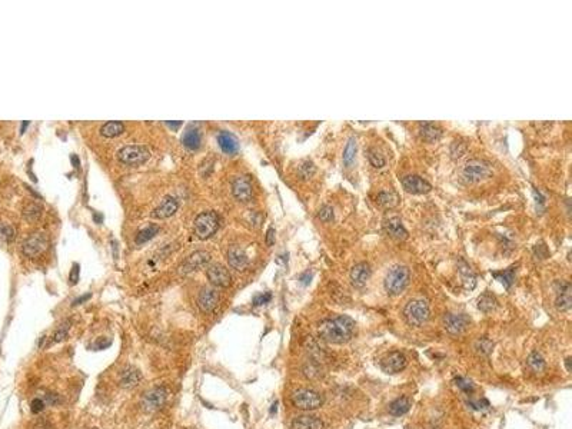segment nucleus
Listing matches in <instances>:
<instances>
[{"instance_id": "6", "label": "nucleus", "mask_w": 572, "mask_h": 429, "mask_svg": "<svg viewBox=\"0 0 572 429\" xmlns=\"http://www.w3.org/2000/svg\"><path fill=\"white\" fill-rule=\"evenodd\" d=\"M292 403L298 409L313 410L318 409L321 406L322 403H323V399H322V396L318 392L302 388V389L295 390L292 393Z\"/></svg>"}, {"instance_id": "55", "label": "nucleus", "mask_w": 572, "mask_h": 429, "mask_svg": "<svg viewBox=\"0 0 572 429\" xmlns=\"http://www.w3.org/2000/svg\"><path fill=\"white\" fill-rule=\"evenodd\" d=\"M28 125H29V122H23V123H22V130H21L22 133L25 132V129H26V128H28Z\"/></svg>"}, {"instance_id": "47", "label": "nucleus", "mask_w": 572, "mask_h": 429, "mask_svg": "<svg viewBox=\"0 0 572 429\" xmlns=\"http://www.w3.org/2000/svg\"><path fill=\"white\" fill-rule=\"evenodd\" d=\"M79 272H81V265H79V263H75V265H73V268H72L71 276H69V279H71L72 285L78 283V280H79Z\"/></svg>"}, {"instance_id": "18", "label": "nucleus", "mask_w": 572, "mask_h": 429, "mask_svg": "<svg viewBox=\"0 0 572 429\" xmlns=\"http://www.w3.org/2000/svg\"><path fill=\"white\" fill-rule=\"evenodd\" d=\"M228 262L233 269L245 270L249 265V258L242 248L232 245L228 250Z\"/></svg>"}, {"instance_id": "5", "label": "nucleus", "mask_w": 572, "mask_h": 429, "mask_svg": "<svg viewBox=\"0 0 572 429\" xmlns=\"http://www.w3.org/2000/svg\"><path fill=\"white\" fill-rule=\"evenodd\" d=\"M219 228V218L215 212H202L195 219V233L201 239H208Z\"/></svg>"}, {"instance_id": "27", "label": "nucleus", "mask_w": 572, "mask_h": 429, "mask_svg": "<svg viewBox=\"0 0 572 429\" xmlns=\"http://www.w3.org/2000/svg\"><path fill=\"white\" fill-rule=\"evenodd\" d=\"M411 399L408 396H402V398H398V399L393 400L391 405H389V412H391L393 416H402V415H405L408 410L411 409Z\"/></svg>"}, {"instance_id": "25", "label": "nucleus", "mask_w": 572, "mask_h": 429, "mask_svg": "<svg viewBox=\"0 0 572 429\" xmlns=\"http://www.w3.org/2000/svg\"><path fill=\"white\" fill-rule=\"evenodd\" d=\"M293 429H323V422L316 416H309V415H302L295 418L292 422Z\"/></svg>"}, {"instance_id": "29", "label": "nucleus", "mask_w": 572, "mask_h": 429, "mask_svg": "<svg viewBox=\"0 0 572 429\" xmlns=\"http://www.w3.org/2000/svg\"><path fill=\"white\" fill-rule=\"evenodd\" d=\"M125 126L122 122H106L103 126H102L101 133L106 138H115V136H119L123 133Z\"/></svg>"}, {"instance_id": "39", "label": "nucleus", "mask_w": 572, "mask_h": 429, "mask_svg": "<svg viewBox=\"0 0 572 429\" xmlns=\"http://www.w3.org/2000/svg\"><path fill=\"white\" fill-rule=\"evenodd\" d=\"M69 328H71V323H69V320H66V322H63L61 326L58 328V329L55 330V333L52 335V340L51 343H58V342H62V340L65 339L66 336H68V332H69Z\"/></svg>"}, {"instance_id": "22", "label": "nucleus", "mask_w": 572, "mask_h": 429, "mask_svg": "<svg viewBox=\"0 0 572 429\" xmlns=\"http://www.w3.org/2000/svg\"><path fill=\"white\" fill-rule=\"evenodd\" d=\"M141 380H142L141 372L136 369V368H133V366H128L126 369H123V372H122L119 383H121L122 388H125V389H131V388L138 386Z\"/></svg>"}, {"instance_id": "54", "label": "nucleus", "mask_w": 572, "mask_h": 429, "mask_svg": "<svg viewBox=\"0 0 572 429\" xmlns=\"http://www.w3.org/2000/svg\"><path fill=\"white\" fill-rule=\"evenodd\" d=\"M72 162H73V165H76V166H79V158L78 156H72Z\"/></svg>"}, {"instance_id": "48", "label": "nucleus", "mask_w": 572, "mask_h": 429, "mask_svg": "<svg viewBox=\"0 0 572 429\" xmlns=\"http://www.w3.org/2000/svg\"><path fill=\"white\" fill-rule=\"evenodd\" d=\"M266 243H268L269 246L275 243V230H273V228H269V229H268V235H266Z\"/></svg>"}, {"instance_id": "41", "label": "nucleus", "mask_w": 572, "mask_h": 429, "mask_svg": "<svg viewBox=\"0 0 572 429\" xmlns=\"http://www.w3.org/2000/svg\"><path fill=\"white\" fill-rule=\"evenodd\" d=\"M455 385H456L461 390L466 392V393L473 392V383H472L469 379H465V378H462V376L455 378Z\"/></svg>"}, {"instance_id": "11", "label": "nucleus", "mask_w": 572, "mask_h": 429, "mask_svg": "<svg viewBox=\"0 0 572 429\" xmlns=\"http://www.w3.org/2000/svg\"><path fill=\"white\" fill-rule=\"evenodd\" d=\"M211 260V253L206 252V250H198V252H193L191 256H188L186 259L183 260V263L179 268L181 273H191L195 270H199L203 266H206Z\"/></svg>"}, {"instance_id": "8", "label": "nucleus", "mask_w": 572, "mask_h": 429, "mask_svg": "<svg viewBox=\"0 0 572 429\" xmlns=\"http://www.w3.org/2000/svg\"><path fill=\"white\" fill-rule=\"evenodd\" d=\"M48 246H49V239H48L46 233L36 232V233H32L29 238L25 239L23 245H22V252L28 258H36L48 249Z\"/></svg>"}, {"instance_id": "20", "label": "nucleus", "mask_w": 572, "mask_h": 429, "mask_svg": "<svg viewBox=\"0 0 572 429\" xmlns=\"http://www.w3.org/2000/svg\"><path fill=\"white\" fill-rule=\"evenodd\" d=\"M178 208H179L178 200L175 199V198H172V196H166L161 202V205L153 210V216L158 218V219H166V218L172 216L178 210Z\"/></svg>"}, {"instance_id": "40", "label": "nucleus", "mask_w": 572, "mask_h": 429, "mask_svg": "<svg viewBox=\"0 0 572 429\" xmlns=\"http://www.w3.org/2000/svg\"><path fill=\"white\" fill-rule=\"evenodd\" d=\"M15 235H16V232L11 225L0 223V239L5 240V242H11V240L15 239Z\"/></svg>"}, {"instance_id": "52", "label": "nucleus", "mask_w": 572, "mask_h": 429, "mask_svg": "<svg viewBox=\"0 0 572 429\" xmlns=\"http://www.w3.org/2000/svg\"><path fill=\"white\" fill-rule=\"evenodd\" d=\"M276 410H278V402H275L273 405H272L271 408V415H273V413H276Z\"/></svg>"}, {"instance_id": "15", "label": "nucleus", "mask_w": 572, "mask_h": 429, "mask_svg": "<svg viewBox=\"0 0 572 429\" xmlns=\"http://www.w3.org/2000/svg\"><path fill=\"white\" fill-rule=\"evenodd\" d=\"M402 186L405 188L406 192L409 193H415V195H421V193H428L431 192L432 186L428 180H425L418 175H408L405 178H402Z\"/></svg>"}, {"instance_id": "46", "label": "nucleus", "mask_w": 572, "mask_h": 429, "mask_svg": "<svg viewBox=\"0 0 572 429\" xmlns=\"http://www.w3.org/2000/svg\"><path fill=\"white\" fill-rule=\"evenodd\" d=\"M45 409V400L41 398H36L31 402V410L33 413H39L42 410Z\"/></svg>"}, {"instance_id": "1", "label": "nucleus", "mask_w": 572, "mask_h": 429, "mask_svg": "<svg viewBox=\"0 0 572 429\" xmlns=\"http://www.w3.org/2000/svg\"><path fill=\"white\" fill-rule=\"evenodd\" d=\"M355 330V322L349 316H336L319 323L318 335L322 340L329 343H345L351 339Z\"/></svg>"}, {"instance_id": "36", "label": "nucleus", "mask_w": 572, "mask_h": 429, "mask_svg": "<svg viewBox=\"0 0 572 429\" xmlns=\"http://www.w3.org/2000/svg\"><path fill=\"white\" fill-rule=\"evenodd\" d=\"M315 170H316V168H315L313 162H311V160H303V162L299 163V166H298V175H299L301 179H309V178L313 176Z\"/></svg>"}, {"instance_id": "45", "label": "nucleus", "mask_w": 572, "mask_h": 429, "mask_svg": "<svg viewBox=\"0 0 572 429\" xmlns=\"http://www.w3.org/2000/svg\"><path fill=\"white\" fill-rule=\"evenodd\" d=\"M271 299H272L271 292H265V293H261V295H258V296L253 298V305H255V306L265 305V303H268Z\"/></svg>"}, {"instance_id": "9", "label": "nucleus", "mask_w": 572, "mask_h": 429, "mask_svg": "<svg viewBox=\"0 0 572 429\" xmlns=\"http://www.w3.org/2000/svg\"><path fill=\"white\" fill-rule=\"evenodd\" d=\"M151 153L148 148L145 146H138V145H131L125 146L118 150V159L126 163V165H141L149 159Z\"/></svg>"}, {"instance_id": "23", "label": "nucleus", "mask_w": 572, "mask_h": 429, "mask_svg": "<svg viewBox=\"0 0 572 429\" xmlns=\"http://www.w3.org/2000/svg\"><path fill=\"white\" fill-rule=\"evenodd\" d=\"M218 143H219L221 149L223 150L225 153H228V155H233V153H236L238 149H239L238 139H236L232 133H229V132H221V133L218 135Z\"/></svg>"}, {"instance_id": "51", "label": "nucleus", "mask_w": 572, "mask_h": 429, "mask_svg": "<svg viewBox=\"0 0 572 429\" xmlns=\"http://www.w3.org/2000/svg\"><path fill=\"white\" fill-rule=\"evenodd\" d=\"M309 279H311V275H309V273H305L303 276H301V280H302V283H303V285H308V283L311 282Z\"/></svg>"}, {"instance_id": "19", "label": "nucleus", "mask_w": 572, "mask_h": 429, "mask_svg": "<svg viewBox=\"0 0 572 429\" xmlns=\"http://www.w3.org/2000/svg\"><path fill=\"white\" fill-rule=\"evenodd\" d=\"M198 303L201 306L202 310L211 313L213 310L218 308V303H219V295L218 292L212 288H205L199 293V298H198Z\"/></svg>"}, {"instance_id": "4", "label": "nucleus", "mask_w": 572, "mask_h": 429, "mask_svg": "<svg viewBox=\"0 0 572 429\" xmlns=\"http://www.w3.org/2000/svg\"><path fill=\"white\" fill-rule=\"evenodd\" d=\"M405 319L412 326H421L431 316L429 305L423 299H413L409 300L403 309Z\"/></svg>"}, {"instance_id": "7", "label": "nucleus", "mask_w": 572, "mask_h": 429, "mask_svg": "<svg viewBox=\"0 0 572 429\" xmlns=\"http://www.w3.org/2000/svg\"><path fill=\"white\" fill-rule=\"evenodd\" d=\"M169 399V389L166 386H156L151 389L142 399V406L146 412L162 409Z\"/></svg>"}, {"instance_id": "26", "label": "nucleus", "mask_w": 572, "mask_h": 429, "mask_svg": "<svg viewBox=\"0 0 572 429\" xmlns=\"http://www.w3.org/2000/svg\"><path fill=\"white\" fill-rule=\"evenodd\" d=\"M182 143L185 145V148L191 150H196L201 146V133L199 130L195 129V128H189L186 129V132L183 133L182 136Z\"/></svg>"}, {"instance_id": "37", "label": "nucleus", "mask_w": 572, "mask_h": 429, "mask_svg": "<svg viewBox=\"0 0 572 429\" xmlns=\"http://www.w3.org/2000/svg\"><path fill=\"white\" fill-rule=\"evenodd\" d=\"M156 233H158V226H156V225H149V226H146L145 229H142L141 232L136 235V243H138V245H142V243L151 240Z\"/></svg>"}, {"instance_id": "31", "label": "nucleus", "mask_w": 572, "mask_h": 429, "mask_svg": "<svg viewBox=\"0 0 572 429\" xmlns=\"http://www.w3.org/2000/svg\"><path fill=\"white\" fill-rule=\"evenodd\" d=\"M356 149H358V146H356V139L352 136V138H349V140H348V143H346V146H345V150H343V156H342L343 165H345L346 168H349L352 165V162L355 160Z\"/></svg>"}, {"instance_id": "3", "label": "nucleus", "mask_w": 572, "mask_h": 429, "mask_svg": "<svg viewBox=\"0 0 572 429\" xmlns=\"http://www.w3.org/2000/svg\"><path fill=\"white\" fill-rule=\"evenodd\" d=\"M491 163L483 159H476V158L468 160L462 168V178L469 183H476L486 179L491 176Z\"/></svg>"}, {"instance_id": "14", "label": "nucleus", "mask_w": 572, "mask_h": 429, "mask_svg": "<svg viewBox=\"0 0 572 429\" xmlns=\"http://www.w3.org/2000/svg\"><path fill=\"white\" fill-rule=\"evenodd\" d=\"M232 193L239 202H249L252 199V183L248 176H238L232 182Z\"/></svg>"}, {"instance_id": "16", "label": "nucleus", "mask_w": 572, "mask_h": 429, "mask_svg": "<svg viewBox=\"0 0 572 429\" xmlns=\"http://www.w3.org/2000/svg\"><path fill=\"white\" fill-rule=\"evenodd\" d=\"M469 319L465 315H456V313H448L443 318V326L451 335H461L463 330L468 328Z\"/></svg>"}, {"instance_id": "38", "label": "nucleus", "mask_w": 572, "mask_h": 429, "mask_svg": "<svg viewBox=\"0 0 572 429\" xmlns=\"http://www.w3.org/2000/svg\"><path fill=\"white\" fill-rule=\"evenodd\" d=\"M368 159L371 162L372 166L376 168V169H381V168L385 166V163H386V160L383 158V155H382L378 149H375V148H371V149L368 150Z\"/></svg>"}, {"instance_id": "28", "label": "nucleus", "mask_w": 572, "mask_h": 429, "mask_svg": "<svg viewBox=\"0 0 572 429\" xmlns=\"http://www.w3.org/2000/svg\"><path fill=\"white\" fill-rule=\"evenodd\" d=\"M459 273H461V278H462V282H463V285H465V288L466 289H473L475 288V283H476V278H475V275H473V272H472V269L463 262V260H461L459 262Z\"/></svg>"}, {"instance_id": "17", "label": "nucleus", "mask_w": 572, "mask_h": 429, "mask_svg": "<svg viewBox=\"0 0 572 429\" xmlns=\"http://www.w3.org/2000/svg\"><path fill=\"white\" fill-rule=\"evenodd\" d=\"M371 273H372V269L371 266L366 263V262H361V263H356L353 268L351 269V273H349V278H351V282L353 286H356V288H362V286H365L366 285V282L369 280V278H371Z\"/></svg>"}, {"instance_id": "43", "label": "nucleus", "mask_w": 572, "mask_h": 429, "mask_svg": "<svg viewBox=\"0 0 572 429\" xmlns=\"http://www.w3.org/2000/svg\"><path fill=\"white\" fill-rule=\"evenodd\" d=\"M318 216H319V219L322 222H331V220H333V209H332L331 206L325 205L323 208H321Z\"/></svg>"}, {"instance_id": "21", "label": "nucleus", "mask_w": 572, "mask_h": 429, "mask_svg": "<svg viewBox=\"0 0 572 429\" xmlns=\"http://www.w3.org/2000/svg\"><path fill=\"white\" fill-rule=\"evenodd\" d=\"M383 228L386 230V233L395 239H405L408 236V232H406L402 220L398 216H392L389 219L385 220Z\"/></svg>"}, {"instance_id": "32", "label": "nucleus", "mask_w": 572, "mask_h": 429, "mask_svg": "<svg viewBox=\"0 0 572 429\" xmlns=\"http://www.w3.org/2000/svg\"><path fill=\"white\" fill-rule=\"evenodd\" d=\"M478 308H479L482 312H485V313L492 312V310L496 308V299H495V296L491 295V293H488V292L482 293L481 296H479V299H478Z\"/></svg>"}, {"instance_id": "30", "label": "nucleus", "mask_w": 572, "mask_h": 429, "mask_svg": "<svg viewBox=\"0 0 572 429\" xmlns=\"http://www.w3.org/2000/svg\"><path fill=\"white\" fill-rule=\"evenodd\" d=\"M526 363L533 373H542L545 370V359L539 352H532L526 359Z\"/></svg>"}, {"instance_id": "12", "label": "nucleus", "mask_w": 572, "mask_h": 429, "mask_svg": "<svg viewBox=\"0 0 572 429\" xmlns=\"http://www.w3.org/2000/svg\"><path fill=\"white\" fill-rule=\"evenodd\" d=\"M206 276H208V279L211 280L212 285L219 286V288H226V286L231 285L232 282L229 270L226 269L223 265H221V263L211 265L208 268V270H206Z\"/></svg>"}, {"instance_id": "50", "label": "nucleus", "mask_w": 572, "mask_h": 429, "mask_svg": "<svg viewBox=\"0 0 572 429\" xmlns=\"http://www.w3.org/2000/svg\"><path fill=\"white\" fill-rule=\"evenodd\" d=\"M166 123V126H169V128H172V129H178L179 126L182 125L181 120H176V122H171V120H166L165 122Z\"/></svg>"}, {"instance_id": "33", "label": "nucleus", "mask_w": 572, "mask_h": 429, "mask_svg": "<svg viewBox=\"0 0 572 429\" xmlns=\"http://www.w3.org/2000/svg\"><path fill=\"white\" fill-rule=\"evenodd\" d=\"M42 212H43V209H42V206L39 203L31 202V203H28V205L23 208V216L29 220V222H35V220H38L41 218Z\"/></svg>"}, {"instance_id": "49", "label": "nucleus", "mask_w": 572, "mask_h": 429, "mask_svg": "<svg viewBox=\"0 0 572 429\" xmlns=\"http://www.w3.org/2000/svg\"><path fill=\"white\" fill-rule=\"evenodd\" d=\"M91 296H92L91 293H86V295H83V296H79V298H76V299L73 300V303H72V305H73V306H76V305H82L85 300H88L89 298H91Z\"/></svg>"}, {"instance_id": "10", "label": "nucleus", "mask_w": 572, "mask_h": 429, "mask_svg": "<svg viewBox=\"0 0 572 429\" xmlns=\"http://www.w3.org/2000/svg\"><path fill=\"white\" fill-rule=\"evenodd\" d=\"M553 289H555V295H556L555 305H556L558 310L566 312V310L571 309L572 305L571 283L566 282V280H556V282L553 283Z\"/></svg>"}, {"instance_id": "34", "label": "nucleus", "mask_w": 572, "mask_h": 429, "mask_svg": "<svg viewBox=\"0 0 572 429\" xmlns=\"http://www.w3.org/2000/svg\"><path fill=\"white\" fill-rule=\"evenodd\" d=\"M492 275H493V278H496V279L499 280L506 289H509L512 282H513V278H515V269L509 268V269H505L502 270V272H493Z\"/></svg>"}, {"instance_id": "56", "label": "nucleus", "mask_w": 572, "mask_h": 429, "mask_svg": "<svg viewBox=\"0 0 572 429\" xmlns=\"http://www.w3.org/2000/svg\"><path fill=\"white\" fill-rule=\"evenodd\" d=\"M93 429H96V428H93Z\"/></svg>"}, {"instance_id": "53", "label": "nucleus", "mask_w": 572, "mask_h": 429, "mask_svg": "<svg viewBox=\"0 0 572 429\" xmlns=\"http://www.w3.org/2000/svg\"><path fill=\"white\" fill-rule=\"evenodd\" d=\"M571 358H566V360H565V363H566V370L568 372H571Z\"/></svg>"}, {"instance_id": "2", "label": "nucleus", "mask_w": 572, "mask_h": 429, "mask_svg": "<svg viewBox=\"0 0 572 429\" xmlns=\"http://www.w3.org/2000/svg\"><path fill=\"white\" fill-rule=\"evenodd\" d=\"M408 282H409V269L406 266L396 265L386 273L383 285H385V290L389 295L395 296V295H399L402 290L408 286Z\"/></svg>"}, {"instance_id": "35", "label": "nucleus", "mask_w": 572, "mask_h": 429, "mask_svg": "<svg viewBox=\"0 0 572 429\" xmlns=\"http://www.w3.org/2000/svg\"><path fill=\"white\" fill-rule=\"evenodd\" d=\"M378 202L381 203L382 206H385V208H393V206L398 205V196H396V193H393L391 190L389 192L383 190V192H381L378 195Z\"/></svg>"}, {"instance_id": "24", "label": "nucleus", "mask_w": 572, "mask_h": 429, "mask_svg": "<svg viewBox=\"0 0 572 429\" xmlns=\"http://www.w3.org/2000/svg\"><path fill=\"white\" fill-rule=\"evenodd\" d=\"M419 133H421L422 139H425L426 142H433V140H438L441 138L442 128L439 125L432 123V122H422V123H419Z\"/></svg>"}, {"instance_id": "42", "label": "nucleus", "mask_w": 572, "mask_h": 429, "mask_svg": "<svg viewBox=\"0 0 572 429\" xmlns=\"http://www.w3.org/2000/svg\"><path fill=\"white\" fill-rule=\"evenodd\" d=\"M492 342L489 339H486V338H482V339H479L478 342H476V350L479 352V353H482V355H488L489 352L492 350Z\"/></svg>"}, {"instance_id": "44", "label": "nucleus", "mask_w": 572, "mask_h": 429, "mask_svg": "<svg viewBox=\"0 0 572 429\" xmlns=\"http://www.w3.org/2000/svg\"><path fill=\"white\" fill-rule=\"evenodd\" d=\"M465 150H466V148H465L463 143H458V142H453V143H452L451 153L453 158H461L462 155L465 153Z\"/></svg>"}, {"instance_id": "13", "label": "nucleus", "mask_w": 572, "mask_h": 429, "mask_svg": "<svg viewBox=\"0 0 572 429\" xmlns=\"http://www.w3.org/2000/svg\"><path fill=\"white\" fill-rule=\"evenodd\" d=\"M408 360L401 352H391L381 362V368L386 373H398L406 368Z\"/></svg>"}]
</instances>
